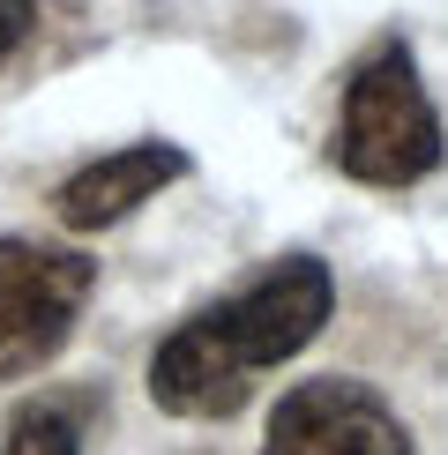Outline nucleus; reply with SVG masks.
I'll use <instances>...</instances> for the list:
<instances>
[{"label":"nucleus","mask_w":448,"mask_h":455,"mask_svg":"<svg viewBox=\"0 0 448 455\" xmlns=\"http://www.w3.org/2000/svg\"><path fill=\"white\" fill-rule=\"evenodd\" d=\"M187 180V149L172 142H127V149H112V157L98 164H83V172H68L60 180V195H52V210H60L68 232H105V224H120V217H135L157 187H172Z\"/></svg>","instance_id":"obj_5"},{"label":"nucleus","mask_w":448,"mask_h":455,"mask_svg":"<svg viewBox=\"0 0 448 455\" xmlns=\"http://www.w3.org/2000/svg\"><path fill=\"white\" fill-rule=\"evenodd\" d=\"M0 455H83V433H75V411L68 403H23L8 419V441Z\"/></svg>","instance_id":"obj_6"},{"label":"nucleus","mask_w":448,"mask_h":455,"mask_svg":"<svg viewBox=\"0 0 448 455\" xmlns=\"http://www.w3.org/2000/svg\"><path fill=\"white\" fill-rule=\"evenodd\" d=\"M336 164L366 187H419L441 164V112L419 83L404 37H381L344 83V120H336Z\"/></svg>","instance_id":"obj_2"},{"label":"nucleus","mask_w":448,"mask_h":455,"mask_svg":"<svg viewBox=\"0 0 448 455\" xmlns=\"http://www.w3.org/2000/svg\"><path fill=\"white\" fill-rule=\"evenodd\" d=\"M90 291H98L90 254L45 239H0V381H23L68 344Z\"/></svg>","instance_id":"obj_3"},{"label":"nucleus","mask_w":448,"mask_h":455,"mask_svg":"<svg viewBox=\"0 0 448 455\" xmlns=\"http://www.w3.org/2000/svg\"><path fill=\"white\" fill-rule=\"evenodd\" d=\"M261 455H411V433L373 388L322 373V381H299L269 411Z\"/></svg>","instance_id":"obj_4"},{"label":"nucleus","mask_w":448,"mask_h":455,"mask_svg":"<svg viewBox=\"0 0 448 455\" xmlns=\"http://www.w3.org/2000/svg\"><path fill=\"white\" fill-rule=\"evenodd\" d=\"M30 23H37V0H0V68H8L15 52H23Z\"/></svg>","instance_id":"obj_7"},{"label":"nucleus","mask_w":448,"mask_h":455,"mask_svg":"<svg viewBox=\"0 0 448 455\" xmlns=\"http://www.w3.org/2000/svg\"><path fill=\"white\" fill-rule=\"evenodd\" d=\"M336 276L314 254H284L269 276H254L247 291L202 307L180 321L149 358V403L172 419H232L254 395L261 366H284L329 329Z\"/></svg>","instance_id":"obj_1"}]
</instances>
